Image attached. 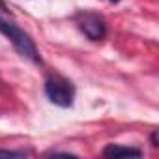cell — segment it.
I'll use <instances>...</instances> for the list:
<instances>
[{
    "mask_svg": "<svg viewBox=\"0 0 159 159\" xmlns=\"http://www.w3.org/2000/svg\"><path fill=\"white\" fill-rule=\"evenodd\" d=\"M0 34L10 39V43L15 47V51L23 58L30 60L32 64H41V56H39V51H38L34 39L19 25H15L13 21H8L4 17H0Z\"/></svg>",
    "mask_w": 159,
    "mask_h": 159,
    "instance_id": "6da1fadb",
    "label": "cell"
},
{
    "mask_svg": "<svg viewBox=\"0 0 159 159\" xmlns=\"http://www.w3.org/2000/svg\"><path fill=\"white\" fill-rule=\"evenodd\" d=\"M45 96L47 99L56 105V107H62V109H69L73 107V101H75V86L69 79L62 77V75H49L45 79Z\"/></svg>",
    "mask_w": 159,
    "mask_h": 159,
    "instance_id": "7a4b0ae2",
    "label": "cell"
},
{
    "mask_svg": "<svg viewBox=\"0 0 159 159\" xmlns=\"http://www.w3.org/2000/svg\"><path fill=\"white\" fill-rule=\"evenodd\" d=\"M75 25L90 41H101L107 36V23L96 11H79L75 15Z\"/></svg>",
    "mask_w": 159,
    "mask_h": 159,
    "instance_id": "3957f363",
    "label": "cell"
},
{
    "mask_svg": "<svg viewBox=\"0 0 159 159\" xmlns=\"http://www.w3.org/2000/svg\"><path fill=\"white\" fill-rule=\"evenodd\" d=\"M103 155L105 157H125V155L140 157L142 155V150L133 148V146H124V144H107L103 148Z\"/></svg>",
    "mask_w": 159,
    "mask_h": 159,
    "instance_id": "277c9868",
    "label": "cell"
},
{
    "mask_svg": "<svg viewBox=\"0 0 159 159\" xmlns=\"http://www.w3.org/2000/svg\"><path fill=\"white\" fill-rule=\"evenodd\" d=\"M0 155H6V157H25V155H28V152H25V150H0Z\"/></svg>",
    "mask_w": 159,
    "mask_h": 159,
    "instance_id": "5b68a950",
    "label": "cell"
},
{
    "mask_svg": "<svg viewBox=\"0 0 159 159\" xmlns=\"http://www.w3.org/2000/svg\"><path fill=\"white\" fill-rule=\"evenodd\" d=\"M47 155H67V157H75V153H71V152H49Z\"/></svg>",
    "mask_w": 159,
    "mask_h": 159,
    "instance_id": "8992f818",
    "label": "cell"
},
{
    "mask_svg": "<svg viewBox=\"0 0 159 159\" xmlns=\"http://www.w3.org/2000/svg\"><path fill=\"white\" fill-rule=\"evenodd\" d=\"M0 11H2V13H8L10 10H8V6H6V2H4V0H0Z\"/></svg>",
    "mask_w": 159,
    "mask_h": 159,
    "instance_id": "52a82bcc",
    "label": "cell"
},
{
    "mask_svg": "<svg viewBox=\"0 0 159 159\" xmlns=\"http://www.w3.org/2000/svg\"><path fill=\"white\" fill-rule=\"evenodd\" d=\"M152 146H157V131L152 133Z\"/></svg>",
    "mask_w": 159,
    "mask_h": 159,
    "instance_id": "ba28073f",
    "label": "cell"
},
{
    "mask_svg": "<svg viewBox=\"0 0 159 159\" xmlns=\"http://www.w3.org/2000/svg\"><path fill=\"white\" fill-rule=\"evenodd\" d=\"M109 2H111V4H118V2H120V0H109Z\"/></svg>",
    "mask_w": 159,
    "mask_h": 159,
    "instance_id": "9c48e42d",
    "label": "cell"
}]
</instances>
